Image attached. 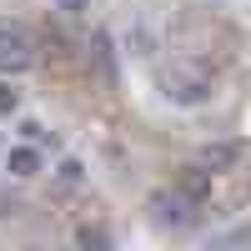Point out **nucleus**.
<instances>
[{
  "instance_id": "9d476101",
  "label": "nucleus",
  "mask_w": 251,
  "mask_h": 251,
  "mask_svg": "<svg viewBox=\"0 0 251 251\" xmlns=\"http://www.w3.org/2000/svg\"><path fill=\"white\" fill-rule=\"evenodd\" d=\"M226 241H231V246H251V226H236V231L226 236Z\"/></svg>"
},
{
  "instance_id": "6e6552de",
  "label": "nucleus",
  "mask_w": 251,
  "mask_h": 251,
  "mask_svg": "<svg viewBox=\"0 0 251 251\" xmlns=\"http://www.w3.org/2000/svg\"><path fill=\"white\" fill-rule=\"evenodd\" d=\"M15 106H20V96L5 86V80H0V111H15Z\"/></svg>"
},
{
  "instance_id": "f257e3e1",
  "label": "nucleus",
  "mask_w": 251,
  "mask_h": 251,
  "mask_svg": "<svg viewBox=\"0 0 251 251\" xmlns=\"http://www.w3.org/2000/svg\"><path fill=\"white\" fill-rule=\"evenodd\" d=\"M206 91H211V80H206V71H196V66H176V71H166V96L186 100V106H196V100H206Z\"/></svg>"
},
{
  "instance_id": "9b49d317",
  "label": "nucleus",
  "mask_w": 251,
  "mask_h": 251,
  "mask_svg": "<svg viewBox=\"0 0 251 251\" xmlns=\"http://www.w3.org/2000/svg\"><path fill=\"white\" fill-rule=\"evenodd\" d=\"M60 181H80V161H66V166H60Z\"/></svg>"
},
{
  "instance_id": "39448f33",
  "label": "nucleus",
  "mask_w": 251,
  "mask_h": 251,
  "mask_svg": "<svg viewBox=\"0 0 251 251\" xmlns=\"http://www.w3.org/2000/svg\"><path fill=\"white\" fill-rule=\"evenodd\" d=\"M5 171H10V176H20V181H25V176H35V171H40V151H30V146H20V151H10Z\"/></svg>"
},
{
  "instance_id": "1a4fd4ad",
  "label": "nucleus",
  "mask_w": 251,
  "mask_h": 251,
  "mask_svg": "<svg viewBox=\"0 0 251 251\" xmlns=\"http://www.w3.org/2000/svg\"><path fill=\"white\" fill-rule=\"evenodd\" d=\"M60 10H66V15H86L91 0H60Z\"/></svg>"
},
{
  "instance_id": "20e7f679",
  "label": "nucleus",
  "mask_w": 251,
  "mask_h": 251,
  "mask_svg": "<svg viewBox=\"0 0 251 251\" xmlns=\"http://www.w3.org/2000/svg\"><path fill=\"white\" fill-rule=\"evenodd\" d=\"M241 161V146H231V141H211V146H201V166L206 171H231V166Z\"/></svg>"
},
{
  "instance_id": "0eeeda50",
  "label": "nucleus",
  "mask_w": 251,
  "mask_h": 251,
  "mask_svg": "<svg viewBox=\"0 0 251 251\" xmlns=\"http://www.w3.org/2000/svg\"><path fill=\"white\" fill-rule=\"evenodd\" d=\"M80 246H106V231H100V226H86V231H80Z\"/></svg>"
},
{
  "instance_id": "423d86ee",
  "label": "nucleus",
  "mask_w": 251,
  "mask_h": 251,
  "mask_svg": "<svg viewBox=\"0 0 251 251\" xmlns=\"http://www.w3.org/2000/svg\"><path fill=\"white\" fill-rule=\"evenodd\" d=\"M181 191L191 196V201H206V196H211V171H206V166H201V171H186Z\"/></svg>"
},
{
  "instance_id": "7ed1b4c3",
  "label": "nucleus",
  "mask_w": 251,
  "mask_h": 251,
  "mask_svg": "<svg viewBox=\"0 0 251 251\" xmlns=\"http://www.w3.org/2000/svg\"><path fill=\"white\" fill-rule=\"evenodd\" d=\"M151 211H156V221L186 226V221H191V196H186V191H171V196L156 191V196H151Z\"/></svg>"
},
{
  "instance_id": "f03ea898",
  "label": "nucleus",
  "mask_w": 251,
  "mask_h": 251,
  "mask_svg": "<svg viewBox=\"0 0 251 251\" xmlns=\"http://www.w3.org/2000/svg\"><path fill=\"white\" fill-rule=\"evenodd\" d=\"M30 60H35L30 35H25V30H10V25H0V71H25Z\"/></svg>"
}]
</instances>
